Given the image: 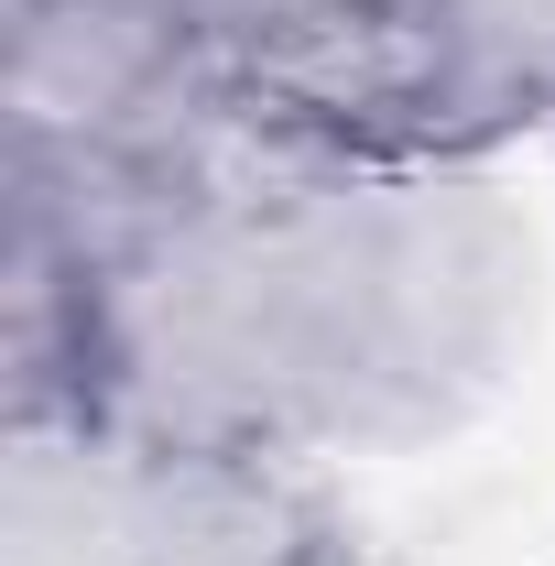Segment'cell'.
Listing matches in <instances>:
<instances>
[{
  "mask_svg": "<svg viewBox=\"0 0 555 566\" xmlns=\"http://www.w3.org/2000/svg\"><path fill=\"white\" fill-rule=\"evenodd\" d=\"M208 22L316 120H404L447 76V0H208Z\"/></svg>",
  "mask_w": 555,
  "mask_h": 566,
  "instance_id": "1",
  "label": "cell"
}]
</instances>
